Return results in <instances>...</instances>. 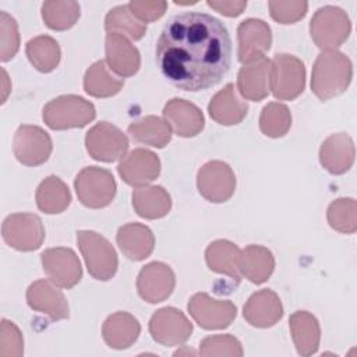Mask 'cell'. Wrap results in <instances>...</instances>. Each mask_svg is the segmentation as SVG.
<instances>
[{
	"label": "cell",
	"mask_w": 357,
	"mask_h": 357,
	"mask_svg": "<svg viewBox=\"0 0 357 357\" xmlns=\"http://www.w3.org/2000/svg\"><path fill=\"white\" fill-rule=\"evenodd\" d=\"M155 60L162 75L176 88L204 91L229 73L231 39L216 17L198 11L180 13L163 26Z\"/></svg>",
	"instance_id": "cell-1"
},
{
	"label": "cell",
	"mask_w": 357,
	"mask_h": 357,
	"mask_svg": "<svg viewBox=\"0 0 357 357\" xmlns=\"http://www.w3.org/2000/svg\"><path fill=\"white\" fill-rule=\"evenodd\" d=\"M350 59L337 50H324L318 54L311 75V91L319 100H329L343 93L351 82Z\"/></svg>",
	"instance_id": "cell-2"
},
{
	"label": "cell",
	"mask_w": 357,
	"mask_h": 357,
	"mask_svg": "<svg viewBox=\"0 0 357 357\" xmlns=\"http://www.w3.org/2000/svg\"><path fill=\"white\" fill-rule=\"evenodd\" d=\"M96 117L95 106L78 95H61L43 106L42 119L52 130L81 128Z\"/></svg>",
	"instance_id": "cell-3"
},
{
	"label": "cell",
	"mask_w": 357,
	"mask_h": 357,
	"mask_svg": "<svg viewBox=\"0 0 357 357\" xmlns=\"http://www.w3.org/2000/svg\"><path fill=\"white\" fill-rule=\"evenodd\" d=\"M77 244L93 279L106 282L116 275L119 259L107 238L92 230H79L77 231Z\"/></svg>",
	"instance_id": "cell-4"
},
{
	"label": "cell",
	"mask_w": 357,
	"mask_h": 357,
	"mask_svg": "<svg viewBox=\"0 0 357 357\" xmlns=\"http://www.w3.org/2000/svg\"><path fill=\"white\" fill-rule=\"evenodd\" d=\"M351 24L346 11L336 6H324L315 11L310 22L314 43L324 50H336L346 42Z\"/></svg>",
	"instance_id": "cell-5"
},
{
	"label": "cell",
	"mask_w": 357,
	"mask_h": 357,
	"mask_svg": "<svg viewBox=\"0 0 357 357\" xmlns=\"http://www.w3.org/2000/svg\"><path fill=\"white\" fill-rule=\"evenodd\" d=\"M74 188L79 202L91 209H100L112 204L116 195V180L103 167H84L74 180Z\"/></svg>",
	"instance_id": "cell-6"
},
{
	"label": "cell",
	"mask_w": 357,
	"mask_h": 357,
	"mask_svg": "<svg viewBox=\"0 0 357 357\" xmlns=\"http://www.w3.org/2000/svg\"><path fill=\"white\" fill-rule=\"evenodd\" d=\"M271 91L275 99L293 100L305 86L304 63L287 53H278L271 60Z\"/></svg>",
	"instance_id": "cell-7"
},
{
	"label": "cell",
	"mask_w": 357,
	"mask_h": 357,
	"mask_svg": "<svg viewBox=\"0 0 357 357\" xmlns=\"http://www.w3.org/2000/svg\"><path fill=\"white\" fill-rule=\"evenodd\" d=\"M4 241L17 251L38 250L45 240V227L40 218L35 213L8 215L1 225Z\"/></svg>",
	"instance_id": "cell-8"
},
{
	"label": "cell",
	"mask_w": 357,
	"mask_h": 357,
	"mask_svg": "<svg viewBox=\"0 0 357 357\" xmlns=\"http://www.w3.org/2000/svg\"><path fill=\"white\" fill-rule=\"evenodd\" d=\"M197 187L206 201L213 204L226 202L231 198L236 190L234 172L226 162H206L198 170Z\"/></svg>",
	"instance_id": "cell-9"
},
{
	"label": "cell",
	"mask_w": 357,
	"mask_h": 357,
	"mask_svg": "<svg viewBox=\"0 0 357 357\" xmlns=\"http://www.w3.org/2000/svg\"><path fill=\"white\" fill-rule=\"evenodd\" d=\"M85 146L88 153L99 162H114L128 149L127 135L107 121L95 124L85 135Z\"/></svg>",
	"instance_id": "cell-10"
},
{
	"label": "cell",
	"mask_w": 357,
	"mask_h": 357,
	"mask_svg": "<svg viewBox=\"0 0 357 357\" xmlns=\"http://www.w3.org/2000/svg\"><path fill=\"white\" fill-rule=\"evenodd\" d=\"M192 319L206 331L227 328L237 315V307L229 300H216L206 293H195L188 301Z\"/></svg>",
	"instance_id": "cell-11"
},
{
	"label": "cell",
	"mask_w": 357,
	"mask_h": 357,
	"mask_svg": "<svg viewBox=\"0 0 357 357\" xmlns=\"http://www.w3.org/2000/svg\"><path fill=\"white\" fill-rule=\"evenodd\" d=\"M149 333L162 346H178L187 342L192 333V324L174 307L158 310L149 319Z\"/></svg>",
	"instance_id": "cell-12"
},
{
	"label": "cell",
	"mask_w": 357,
	"mask_h": 357,
	"mask_svg": "<svg viewBox=\"0 0 357 357\" xmlns=\"http://www.w3.org/2000/svg\"><path fill=\"white\" fill-rule=\"evenodd\" d=\"M52 138L38 126H20L13 138L14 156L25 166L45 163L52 153Z\"/></svg>",
	"instance_id": "cell-13"
},
{
	"label": "cell",
	"mask_w": 357,
	"mask_h": 357,
	"mask_svg": "<svg viewBox=\"0 0 357 357\" xmlns=\"http://www.w3.org/2000/svg\"><path fill=\"white\" fill-rule=\"evenodd\" d=\"M40 261L49 280L59 287L71 289L82 278L81 262L71 248H47L40 254Z\"/></svg>",
	"instance_id": "cell-14"
},
{
	"label": "cell",
	"mask_w": 357,
	"mask_h": 357,
	"mask_svg": "<svg viewBox=\"0 0 357 357\" xmlns=\"http://www.w3.org/2000/svg\"><path fill=\"white\" fill-rule=\"evenodd\" d=\"M176 276L172 268L163 262H149L138 273L137 290L142 300L156 304L165 301L173 293Z\"/></svg>",
	"instance_id": "cell-15"
},
{
	"label": "cell",
	"mask_w": 357,
	"mask_h": 357,
	"mask_svg": "<svg viewBox=\"0 0 357 357\" xmlns=\"http://www.w3.org/2000/svg\"><path fill=\"white\" fill-rule=\"evenodd\" d=\"M117 172L128 185L135 188L145 187L158 178L160 173V160L152 151L137 148L121 159Z\"/></svg>",
	"instance_id": "cell-16"
},
{
	"label": "cell",
	"mask_w": 357,
	"mask_h": 357,
	"mask_svg": "<svg viewBox=\"0 0 357 357\" xmlns=\"http://www.w3.org/2000/svg\"><path fill=\"white\" fill-rule=\"evenodd\" d=\"M238 61L245 64L251 60L262 57L271 49L272 32L271 26L258 18H247L237 28Z\"/></svg>",
	"instance_id": "cell-17"
},
{
	"label": "cell",
	"mask_w": 357,
	"mask_h": 357,
	"mask_svg": "<svg viewBox=\"0 0 357 357\" xmlns=\"http://www.w3.org/2000/svg\"><path fill=\"white\" fill-rule=\"evenodd\" d=\"M28 305L38 312L46 314L52 321L68 318V303L52 280L39 279L29 284L26 290Z\"/></svg>",
	"instance_id": "cell-18"
},
{
	"label": "cell",
	"mask_w": 357,
	"mask_h": 357,
	"mask_svg": "<svg viewBox=\"0 0 357 357\" xmlns=\"http://www.w3.org/2000/svg\"><path fill=\"white\" fill-rule=\"evenodd\" d=\"M272 63L265 56L245 63L237 74V89L244 99L259 102L271 91Z\"/></svg>",
	"instance_id": "cell-19"
},
{
	"label": "cell",
	"mask_w": 357,
	"mask_h": 357,
	"mask_svg": "<svg viewBox=\"0 0 357 357\" xmlns=\"http://www.w3.org/2000/svg\"><path fill=\"white\" fill-rule=\"evenodd\" d=\"M163 117L170 128L183 138L195 137L205 126V119L199 107L180 98H173L165 105Z\"/></svg>",
	"instance_id": "cell-20"
},
{
	"label": "cell",
	"mask_w": 357,
	"mask_h": 357,
	"mask_svg": "<svg viewBox=\"0 0 357 357\" xmlns=\"http://www.w3.org/2000/svg\"><path fill=\"white\" fill-rule=\"evenodd\" d=\"M106 63L109 70L121 78L137 74L141 66L138 49L120 33H107L105 40Z\"/></svg>",
	"instance_id": "cell-21"
},
{
	"label": "cell",
	"mask_w": 357,
	"mask_h": 357,
	"mask_svg": "<svg viewBox=\"0 0 357 357\" xmlns=\"http://www.w3.org/2000/svg\"><path fill=\"white\" fill-rule=\"evenodd\" d=\"M243 317L251 326L271 328L283 317V305L273 290L262 289L250 296Z\"/></svg>",
	"instance_id": "cell-22"
},
{
	"label": "cell",
	"mask_w": 357,
	"mask_h": 357,
	"mask_svg": "<svg viewBox=\"0 0 357 357\" xmlns=\"http://www.w3.org/2000/svg\"><path fill=\"white\" fill-rule=\"evenodd\" d=\"M354 142L346 132L329 135L321 145L319 162L332 174L346 173L354 162Z\"/></svg>",
	"instance_id": "cell-23"
},
{
	"label": "cell",
	"mask_w": 357,
	"mask_h": 357,
	"mask_svg": "<svg viewBox=\"0 0 357 357\" xmlns=\"http://www.w3.org/2000/svg\"><path fill=\"white\" fill-rule=\"evenodd\" d=\"M208 113L222 126H234L247 116L248 105L238 98L234 84L230 82L213 95L208 105Z\"/></svg>",
	"instance_id": "cell-24"
},
{
	"label": "cell",
	"mask_w": 357,
	"mask_h": 357,
	"mask_svg": "<svg viewBox=\"0 0 357 357\" xmlns=\"http://www.w3.org/2000/svg\"><path fill=\"white\" fill-rule=\"evenodd\" d=\"M141 332L138 319L126 311H117L109 315L102 326V336L105 343L116 350L128 349Z\"/></svg>",
	"instance_id": "cell-25"
},
{
	"label": "cell",
	"mask_w": 357,
	"mask_h": 357,
	"mask_svg": "<svg viewBox=\"0 0 357 357\" xmlns=\"http://www.w3.org/2000/svg\"><path fill=\"white\" fill-rule=\"evenodd\" d=\"M116 241L121 252L132 261H142L148 258L155 247V237L152 230L142 223H127L117 231Z\"/></svg>",
	"instance_id": "cell-26"
},
{
	"label": "cell",
	"mask_w": 357,
	"mask_h": 357,
	"mask_svg": "<svg viewBox=\"0 0 357 357\" xmlns=\"http://www.w3.org/2000/svg\"><path fill=\"white\" fill-rule=\"evenodd\" d=\"M289 328L300 356L315 354L319 347L321 328L318 319L308 311H296L289 318Z\"/></svg>",
	"instance_id": "cell-27"
},
{
	"label": "cell",
	"mask_w": 357,
	"mask_h": 357,
	"mask_svg": "<svg viewBox=\"0 0 357 357\" xmlns=\"http://www.w3.org/2000/svg\"><path fill=\"white\" fill-rule=\"evenodd\" d=\"M241 250L229 240H215L205 250V261L212 272L226 275L237 283L241 279L240 272Z\"/></svg>",
	"instance_id": "cell-28"
},
{
	"label": "cell",
	"mask_w": 357,
	"mask_h": 357,
	"mask_svg": "<svg viewBox=\"0 0 357 357\" xmlns=\"http://www.w3.org/2000/svg\"><path fill=\"white\" fill-rule=\"evenodd\" d=\"M275 269V258L271 250L250 244L240 254V272L250 282L261 284L266 282Z\"/></svg>",
	"instance_id": "cell-29"
},
{
	"label": "cell",
	"mask_w": 357,
	"mask_h": 357,
	"mask_svg": "<svg viewBox=\"0 0 357 357\" xmlns=\"http://www.w3.org/2000/svg\"><path fill=\"white\" fill-rule=\"evenodd\" d=\"M132 206L145 219H160L172 208L169 192L160 185H145L132 191Z\"/></svg>",
	"instance_id": "cell-30"
},
{
	"label": "cell",
	"mask_w": 357,
	"mask_h": 357,
	"mask_svg": "<svg viewBox=\"0 0 357 357\" xmlns=\"http://www.w3.org/2000/svg\"><path fill=\"white\" fill-rule=\"evenodd\" d=\"M39 211L47 215L61 213L71 202V194L67 184L57 176L46 177L36 188L35 194Z\"/></svg>",
	"instance_id": "cell-31"
},
{
	"label": "cell",
	"mask_w": 357,
	"mask_h": 357,
	"mask_svg": "<svg viewBox=\"0 0 357 357\" xmlns=\"http://www.w3.org/2000/svg\"><path fill=\"white\" fill-rule=\"evenodd\" d=\"M128 134L139 144L165 148L172 139V128L158 116H145L128 126Z\"/></svg>",
	"instance_id": "cell-32"
},
{
	"label": "cell",
	"mask_w": 357,
	"mask_h": 357,
	"mask_svg": "<svg viewBox=\"0 0 357 357\" xmlns=\"http://www.w3.org/2000/svg\"><path fill=\"white\" fill-rule=\"evenodd\" d=\"M25 53L31 64L40 73L53 71L61 57L57 40L49 35H39L29 39L25 45Z\"/></svg>",
	"instance_id": "cell-33"
},
{
	"label": "cell",
	"mask_w": 357,
	"mask_h": 357,
	"mask_svg": "<svg viewBox=\"0 0 357 357\" xmlns=\"http://www.w3.org/2000/svg\"><path fill=\"white\" fill-rule=\"evenodd\" d=\"M124 81L113 75L103 60L95 61L84 75V89L95 98H109L120 92Z\"/></svg>",
	"instance_id": "cell-34"
},
{
	"label": "cell",
	"mask_w": 357,
	"mask_h": 357,
	"mask_svg": "<svg viewBox=\"0 0 357 357\" xmlns=\"http://www.w3.org/2000/svg\"><path fill=\"white\" fill-rule=\"evenodd\" d=\"M107 33H120L127 39L139 40L146 32V24L141 22L128 8V4L112 8L105 18Z\"/></svg>",
	"instance_id": "cell-35"
},
{
	"label": "cell",
	"mask_w": 357,
	"mask_h": 357,
	"mask_svg": "<svg viewBox=\"0 0 357 357\" xmlns=\"http://www.w3.org/2000/svg\"><path fill=\"white\" fill-rule=\"evenodd\" d=\"M42 18L45 25L53 31L70 29L79 18V4L77 1H45L42 4Z\"/></svg>",
	"instance_id": "cell-36"
},
{
	"label": "cell",
	"mask_w": 357,
	"mask_h": 357,
	"mask_svg": "<svg viewBox=\"0 0 357 357\" xmlns=\"http://www.w3.org/2000/svg\"><path fill=\"white\" fill-rule=\"evenodd\" d=\"M291 127V113L289 107L279 102H271L264 106L259 116V130L269 138H280Z\"/></svg>",
	"instance_id": "cell-37"
},
{
	"label": "cell",
	"mask_w": 357,
	"mask_h": 357,
	"mask_svg": "<svg viewBox=\"0 0 357 357\" xmlns=\"http://www.w3.org/2000/svg\"><path fill=\"white\" fill-rule=\"evenodd\" d=\"M329 226L340 233L351 234L357 229V205L353 198H337L326 212Z\"/></svg>",
	"instance_id": "cell-38"
},
{
	"label": "cell",
	"mask_w": 357,
	"mask_h": 357,
	"mask_svg": "<svg viewBox=\"0 0 357 357\" xmlns=\"http://www.w3.org/2000/svg\"><path fill=\"white\" fill-rule=\"evenodd\" d=\"M201 356H243V347L238 339L231 335H213L208 336L199 343Z\"/></svg>",
	"instance_id": "cell-39"
},
{
	"label": "cell",
	"mask_w": 357,
	"mask_h": 357,
	"mask_svg": "<svg viewBox=\"0 0 357 357\" xmlns=\"http://www.w3.org/2000/svg\"><path fill=\"white\" fill-rule=\"evenodd\" d=\"M20 49V33L15 20L6 11L0 13V60H11Z\"/></svg>",
	"instance_id": "cell-40"
},
{
	"label": "cell",
	"mask_w": 357,
	"mask_h": 357,
	"mask_svg": "<svg viewBox=\"0 0 357 357\" xmlns=\"http://www.w3.org/2000/svg\"><path fill=\"white\" fill-rule=\"evenodd\" d=\"M24 353V340L20 329L14 322L1 319L0 329V356L20 357Z\"/></svg>",
	"instance_id": "cell-41"
},
{
	"label": "cell",
	"mask_w": 357,
	"mask_h": 357,
	"mask_svg": "<svg viewBox=\"0 0 357 357\" xmlns=\"http://www.w3.org/2000/svg\"><path fill=\"white\" fill-rule=\"evenodd\" d=\"M308 10L307 1H269L271 17L279 24H294Z\"/></svg>",
	"instance_id": "cell-42"
},
{
	"label": "cell",
	"mask_w": 357,
	"mask_h": 357,
	"mask_svg": "<svg viewBox=\"0 0 357 357\" xmlns=\"http://www.w3.org/2000/svg\"><path fill=\"white\" fill-rule=\"evenodd\" d=\"M128 8L134 17H137L141 22H152L159 20L167 8V3L162 0L156 1H145V0H132L128 3Z\"/></svg>",
	"instance_id": "cell-43"
},
{
	"label": "cell",
	"mask_w": 357,
	"mask_h": 357,
	"mask_svg": "<svg viewBox=\"0 0 357 357\" xmlns=\"http://www.w3.org/2000/svg\"><path fill=\"white\" fill-rule=\"evenodd\" d=\"M206 4L226 17H237L247 7V1L243 0H209Z\"/></svg>",
	"instance_id": "cell-44"
},
{
	"label": "cell",
	"mask_w": 357,
	"mask_h": 357,
	"mask_svg": "<svg viewBox=\"0 0 357 357\" xmlns=\"http://www.w3.org/2000/svg\"><path fill=\"white\" fill-rule=\"evenodd\" d=\"M1 74H3V84H4V89H3V103H4L6 98H7V93H8V88L6 86V82H7L8 77H7V73H6L4 68H1Z\"/></svg>",
	"instance_id": "cell-45"
},
{
	"label": "cell",
	"mask_w": 357,
	"mask_h": 357,
	"mask_svg": "<svg viewBox=\"0 0 357 357\" xmlns=\"http://www.w3.org/2000/svg\"><path fill=\"white\" fill-rule=\"evenodd\" d=\"M180 354H195L192 350H188V349H185V350H177V351H174V356H180Z\"/></svg>",
	"instance_id": "cell-46"
}]
</instances>
